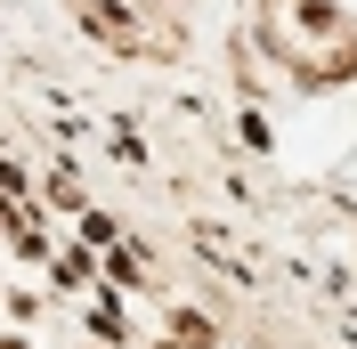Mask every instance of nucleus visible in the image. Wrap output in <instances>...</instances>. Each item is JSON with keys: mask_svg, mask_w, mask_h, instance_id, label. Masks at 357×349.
Here are the masks:
<instances>
[{"mask_svg": "<svg viewBox=\"0 0 357 349\" xmlns=\"http://www.w3.org/2000/svg\"><path fill=\"white\" fill-rule=\"evenodd\" d=\"M89 24H98V33H114L122 49H138V17H122V8H106V0H89Z\"/></svg>", "mask_w": 357, "mask_h": 349, "instance_id": "f257e3e1", "label": "nucleus"}]
</instances>
